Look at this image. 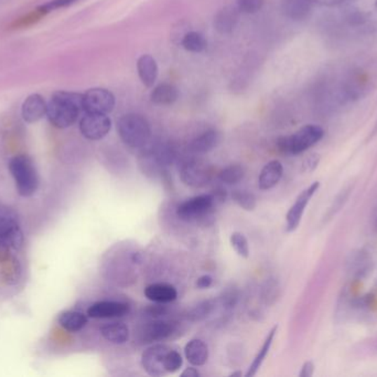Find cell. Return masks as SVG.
<instances>
[{"label": "cell", "mask_w": 377, "mask_h": 377, "mask_svg": "<svg viewBox=\"0 0 377 377\" xmlns=\"http://www.w3.org/2000/svg\"><path fill=\"white\" fill-rule=\"evenodd\" d=\"M213 283V278L209 276V274H204V276H200L198 280H197V288L198 289L204 290L209 289V288L212 286Z\"/></svg>", "instance_id": "41"}, {"label": "cell", "mask_w": 377, "mask_h": 377, "mask_svg": "<svg viewBox=\"0 0 377 377\" xmlns=\"http://www.w3.org/2000/svg\"><path fill=\"white\" fill-rule=\"evenodd\" d=\"M239 301V292L235 289L226 290L218 298V309L224 312L232 310Z\"/></svg>", "instance_id": "36"}, {"label": "cell", "mask_w": 377, "mask_h": 377, "mask_svg": "<svg viewBox=\"0 0 377 377\" xmlns=\"http://www.w3.org/2000/svg\"><path fill=\"white\" fill-rule=\"evenodd\" d=\"M319 188H320V181H313L310 186L301 191L293 206L290 207L287 215H286V229H287L288 233H293L299 227L305 208Z\"/></svg>", "instance_id": "12"}, {"label": "cell", "mask_w": 377, "mask_h": 377, "mask_svg": "<svg viewBox=\"0 0 377 377\" xmlns=\"http://www.w3.org/2000/svg\"><path fill=\"white\" fill-rule=\"evenodd\" d=\"M375 82L374 75L366 68L351 65L342 73L339 80L330 83L326 90L330 102L336 106H345L365 98L374 89Z\"/></svg>", "instance_id": "1"}, {"label": "cell", "mask_w": 377, "mask_h": 377, "mask_svg": "<svg viewBox=\"0 0 377 377\" xmlns=\"http://www.w3.org/2000/svg\"><path fill=\"white\" fill-rule=\"evenodd\" d=\"M111 129V119L105 114L86 113L80 121L81 133L90 141L103 140Z\"/></svg>", "instance_id": "13"}, {"label": "cell", "mask_w": 377, "mask_h": 377, "mask_svg": "<svg viewBox=\"0 0 377 377\" xmlns=\"http://www.w3.org/2000/svg\"><path fill=\"white\" fill-rule=\"evenodd\" d=\"M183 365V359L181 354L176 350L170 349L164 357V369L167 374H173L178 372Z\"/></svg>", "instance_id": "35"}, {"label": "cell", "mask_w": 377, "mask_h": 377, "mask_svg": "<svg viewBox=\"0 0 377 377\" xmlns=\"http://www.w3.org/2000/svg\"><path fill=\"white\" fill-rule=\"evenodd\" d=\"M218 310V299H210L202 301L198 305L192 307L187 312V320L191 322H202L210 318L211 315L216 313Z\"/></svg>", "instance_id": "29"}, {"label": "cell", "mask_w": 377, "mask_h": 377, "mask_svg": "<svg viewBox=\"0 0 377 377\" xmlns=\"http://www.w3.org/2000/svg\"><path fill=\"white\" fill-rule=\"evenodd\" d=\"M242 375H243V374H242L241 371H237V372L231 373V374H230V376H232V377H241Z\"/></svg>", "instance_id": "45"}, {"label": "cell", "mask_w": 377, "mask_h": 377, "mask_svg": "<svg viewBox=\"0 0 377 377\" xmlns=\"http://www.w3.org/2000/svg\"><path fill=\"white\" fill-rule=\"evenodd\" d=\"M201 374L195 366L187 367V369L181 373V377H200Z\"/></svg>", "instance_id": "44"}, {"label": "cell", "mask_w": 377, "mask_h": 377, "mask_svg": "<svg viewBox=\"0 0 377 377\" xmlns=\"http://www.w3.org/2000/svg\"><path fill=\"white\" fill-rule=\"evenodd\" d=\"M100 334L106 341L117 345L125 344L129 340V328L123 322L108 323L100 328Z\"/></svg>", "instance_id": "26"}, {"label": "cell", "mask_w": 377, "mask_h": 377, "mask_svg": "<svg viewBox=\"0 0 377 377\" xmlns=\"http://www.w3.org/2000/svg\"><path fill=\"white\" fill-rule=\"evenodd\" d=\"M181 46L185 48L187 51L194 52V53H200L204 51L208 47V41L202 34L198 32H190L183 36L181 40Z\"/></svg>", "instance_id": "31"}, {"label": "cell", "mask_w": 377, "mask_h": 377, "mask_svg": "<svg viewBox=\"0 0 377 377\" xmlns=\"http://www.w3.org/2000/svg\"><path fill=\"white\" fill-rule=\"evenodd\" d=\"M46 109H48V103L44 96L38 94H31L23 101L22 106H21V115H22L23 121L29 124L37 123L46 117Z\"/></svg>", "instance_id": "16"}, {"label": "cell", "mask_w": 377, "mask_h": 377, "mask_svg": "<svg viewBox=\"0 0 377 377\" xmlns=\"http://www.w3.org/2000/svg\"><path fill=\"white\" fill-rule=\"evenodd\" d=\"M129 312V305L121 301H98L88 307V315L92 319L121 318Z\"/></svg>", "instance_id": "15"}, {"label": "cell", "mask_w": 377, "mask_h": 377, "mask_svg": "<svg viewBox=\"0 0 377 377\" xmlns=\"http://www.w3.org/2000/svg\"><path fill=\"white\" fill-rule=\"evenodd\" d=\"M230 243H231L232 248L235 250V253L239 255V257L244 259H249L251 251H249V243L247 241L246 236L244 234L239 233V231H235L232 234L230 237Z\"/></svg>", "instance_id": "34"}, {"label": "cell", "mask_w": 377, "mask_h": 377, "mask_svg": "<svg viewBox=\"0 0 377 377\" xmlns=\"http://www.w3.org/2000/svg\"><path fill=\"white\" fill-rule=\"evenodd\" d=\"M315 373V364L312 362L307 361L305 362V364L301 367L300 373H299V376L300 377H311Z\"/></svg>", "instance_id": "42"}, {"label": "cell", "mask_w": 377, "mask_h": 377, "mask_svg": "<svg viewBox=\"0 0 377 377\" xmlns=\"http://www.w3.org/2000/svg\"><path fill=\"white\" fill-rule=\"evenodd\" d=\"M213 174L212 165L199 158L187 160L180 168V179L192 188L206 187L213 179Z\"/></svg>", "instance_id": "8"}, {"label": "cell", "mask_w": 377, "mask_h": 377, "mask_svg": "<svg viewBox=\"0 0 377 377\" xmlns=\"http://www.w3.org/2000/svg\"><path fill=\"white\" fill-rule=\"evenodd\" d=\"M145 297L158 305L171 303L178 299V291L172 284L166 282H156L145 288Z\"/></svg>", "instance_id": "18"}, {"label": "cell", "mask_w": 377, "mask_h": 377, "mask_svg": "<svg viewBox=\"0 0 377 377\" xmlns=\"http://www.w3.org/2000/svg\"><path fill=\"white\" fill-rule=\"evenodd\" d=\"M324 136V129L316 124H308L288 136L280 137L277 146L280 152L287 155H299L320 142Z\"/></svg>", "instance_id": "7"}, {"label": "cell", "mask_w": 377, "mask_h": 377, "mask_svg": "<svg viewBox=\"0 0 377 377\" xmlns=\"http://www.w3.org/2000/svg\"><path fill=\"white\" fill-rule=\"evenodd\" d=\"M232 199L237 206L241 207L242 210H246V212H253L257 206L255 195L251 191H244V189H235V191H233Z\"/></svg>", "instance_id": "33"}, {"label": "cell", "mask_w": 377, "mask_h": 377, "mask_svg": "<svg viewBox=\"0 0 377 377\" xmlns=\"http://www.w3.org/2000/svg\"><path fill=\"white\" fill-rule=\"evenodd\" d=\"M284 174V166L279 160H270V163L263 167L262 172L259 174L258 187L262 191H268L274 188Z\"/></svg>", "instance_id": "20"}, {"label": "cell", "mask_w": 377, "mask_h": 377, "mask_svg": "<svg viewBox=\"0 0 377 377\" xmlns=\"http://www.w3.org/2000/svg\"><path fill=\"white\" fill-rule=\"evenodd\" d=\"M342 24L352 34L369 36L377 32V0H344L336 6Z\"/></svg>", "instance_id": "2"}, {"label": "cell", "mask_w": 377, "mask_h": 377, "mask_svg": "<svg viewBox=\"0 0 377 377\" xmlns=\"http://www.w3.org/2000/svg\"><path fill=\"white\" fill-rule=\"evenodd\" d=\"M216 199L212 193L193 196L177 207V216L185 222L209 226L213 222Z\"/></svg>", "instance_id": "5"}, {"label": "cell", "mask_w": 377, "mask_h": 377, "mask_svg": "<svg viewBox=\"0 0 377 377\" xmlns=\"http://www.w3.org/2000/svg\"><path fill=\"white\" fill-rule=\"evenodd\" d=\"M265 0H237V8L241 13H256L264 6Z\"/></svg>", "instance_id": "38"}, {"label": "cell", "mask_w": 377, "mask_h": 377, "mask_svg": "<svg viewBox=\"0 0 377 377\" xmlns=\"http://www.w3.org/2000/svg\"><path fill=\"white\" fill-rule=\"evenodd\" d=\"M9 171L15 179V188L19 195L30 197L38 191V172L30 156L17 155L11 158Z\"/></svg>", "instance_id": "6"}, {"label": "cell", "mask_w": 377, "mask_h": 377, "mask_svg": "<svg viewBox=\"0 0 377 377\" xmlns=\"http://www.w3.org/2000/svg\"><path fill=\"white\" fill-rule=\"evenodd\" d=\"M83 111V94L69 91H58L50 98L46 117L57 129L72 127Z\"/></svg>", "instance_id": "3"}, {"label": "cell", "mask_w": 377, "mask_h": 377, "mask_svg": "<svg viewBox=\"0 0 377 377\" xmlns=\"http://www.w3.org/2000/svg\"><path fill=\"white\" fill-rule=\"evenodd\" d=\"M372 259L369 253L365 250H357L351 253L348 260V271L353 278L362 279L371 272Z\"/></svg>", "instance_id": "19"}, {"label": "cell", "mask_w": 377, "mask_h": 377, "mask_svg": "<svg viewBox=\"0 0 377 377\" xmlns=\"http://www.w3.org/2000/svg\"><path fill=\"white\" fill-rule=\"evenodd\" d=\"M139 79L146 88H152L158 78V65L150 55H143L137 61Z\"/></svg>", "instance_id": "22"}, {"label": "cell", "mask_w": 377, "mask_h": 377, "mask_svg": "<svg viewBox=\"0 0 377 377\" xmlns=\"http://www.w3.org/2000/svg\"><path fill=\"white\" fill-rule=\"evenodd\" d=\"M115 108V96L103 88L90 89L83 94V111L85 113L107 114Z\"/></svg>", "instance_id": "11"}, {"label": "cell", "mask_w": 377, "mask_h": 377, "mask_svg": "<svg viewBox=\"0 0 377 377\" xmlns=\"http://www.w3.org/2000/svg\"><path fill=\"white\" fill-rule=\"evenodd\" d=\"M11 245H8L5 238L0 234V262L11 257Z\"/></svg>", "instance_id": "39"}, {"label": "cell", "mask_w": 377, "mask_h": 377, "mask_svg": "<svg viewBox=\"0 0 377 377\" xmlns=\"http://www.w3.org/2000/svg\"><path fill=\"white\" fill-rule=\"evenodd\" d=\"M374 228H375V230H376V233H377V216H376V218H375Z\"/></svg>", "instance_id": "46"}, {"label": "cell", "mask_w": 377, "mask_h": 377, "mask_svg": "<svg viewBox=\"0 0 377 377\" xmlns=\"http://www.w3.org/2000/svg\"><path fill=\"white\" fill-rule=\"evenodd\" d=\"M312 5L311 0H284L282 11L291 20H305L310 16Z\"/></svg>", "instance_id": "23"}, {"label": "cell", "mask_w": 377, "mask_h": 377, "mask_svg": "<svg viewBox=\"0 0 377 377\" xmlns=\"http://www.w3.org/2000/svg\"><path fill=\"white\" fill-rule=\"evenodd\" d=\"M0 234L11 249L20 250L25 243L17 212L11 207H0Z\"/></svg>", "instance_id": "10"}, {"label": "cell", "mask_w": 377, "mask_h": 377, "mask_svg": "<svg viewBox=\"0 0 377 377\" xmlns=\"http://www.w3.org/2000/svg\"><path fill=\"white\" fill-rule=\"evenodd\" d=\"M241 11L237 6H225L214 17L213 26L222 34H231L237 28Z\"/></svg>", "instance_id": "17"}, {"label": "cell", "mask_w": 377, "mask_h": 377, "mask_svg": "<svg viewBox=\"0 0 377 377\" xmlns=\"http://www.w3.org/2000/svg\"><path fill=\"white\" fill-rule=\"evenodd\" d=\"M88 319L80 311H65L59 317V324L69 332H79L88 324Z\"/></svg>", "instance_id": "28"}, {"label": "cell", "mask_w": 377, "mask_h": 377, "mask_svg": "<svg viewBox=\"0 0 377 377\" xmlns=\"http://www.w3.org/2000/svg\"><path fill=\"white\" fill-rule=\"evenodd\" d=\"M0 264H1L0 276H1L4 282L9 286L18 283L21 278V264L18 259L15 258V257H9Z\"/></svg>", "instance_id": "30"}, {"label": "cell", "mask_w": 377, "mask_h": 377, "mask_svg": "<svg viewBox=\"0 0 377 377\" xmlns=\"http://www.w3.org/2000/svg\"><path fill=\"white\" fill-rule=\"evenodd\" d=\"M171 347L166 344L157 343L150 346L141 355V366L150 376L167 375L164 369V357Z\"/></svg>", "instance_id": "14"}, {"label": "cell", "mask_w": 377, "mask_h": 377, "mask_svg": "<svg viewBox=\"0 0 377 377\" xmlns=\"http://www.w3.org/2000/svg\"><path fill=\"white\" fill-rule=\"evenodd\" d=\"M179 98V90L171 83H161L152 91L150 100L157 106H171Z\"/></svg>", "instance_id": "25"}, {"label": "cell", "mask_w": 377, "mask_h": 377, "mask_svg": "<svg viewBox=\"0 0 377 377\" xmlns=\"http://www.w3.org/2000/svg\"><path fill=\"white\" fill-rule=\"evenodd\" d=\"M185 359L193 366H203L209 361L208 344L200 338H192L185 347Z\"/></svg>", "instance_id": "21"}, {"label": "cell", "mask_w": 377, "mask_h": 377, "mask_svg": "<svg viewBox=\"0 0 377 377\" xmlns=\"http://www.w3.org/2000/svg\"><path fill=\"white\" fill-rule=\"evenodd\" d=\"M218 176L221 183L226 184V185H235L244 179L245 168L237 164L226 166L222 171H220Z\"/></svg>", "instance_id": "32"}, {"label": "cell", "mask_w": 377, "mask_h": 377, "mask_svg": "<svg viewBox=\"0 0 377 377\" xmlns=\"http://www.w3.org/2000/svg\"><path fill=\"white\" fill-rule=\"evenodd\" d=\"M178 332L177 323L154 318L138 330V340L143 344L160 343L169 340Z\"/></svg>", "instance_id": "9"}, {"label": "cell", "mask_w": 377, "mask_h": 377, "mask_svg": "<svg viewBox=\"0 0 377 377\" xmlns=\"http://www.w3.org/2000/svg\"><path fill=\"white\" fill-rule=\"evenodd\" d=\"M77 1H80V0H50L44 5L40 6L38 11L46 15V13H52V11H58V9L67 8V7L77 4Z\"/></svg>", "instance_id": "37"}, {"label": "cell", "mask_w": 377, "mask_h": 377, "mask_svg": "<svg viewBox=\"0 0 377 377\" xmlns=\"http://www.w3.org/2000/svg\"><path fill=\"white\" fill-rule=\"evenodd\" d=\"M311 1L319 6H324V7H336L343 3L344 0H311Z\"/></svg>", "instance_id": "43"}, {"label": "cell", "mask_w": 377, "mask_h": 377, "mask_svg": "<svg viewBox=\"0 0 377 377\" xmlns=\"http://www.w3.org/2000/svg\"><path fill=\"white\" fill-rule=\"evenodd\" d=\"M220 141H221V134L216 129H209L198 137H195L189 145V150L193 154H206L214 150Z\"/></svg>", "instance_id": "24"}, {"label": "cell", "mask_w": 377, "mask_h": 377, "mask_svg": "<svg viewBox=\"0 0 377 377\" xmlns=\"http://www.w3.org/2000/svg\"><path fill=\"white\" fill-rule=\"evenodd\" d=\"M278 326H275L272 330L270 331V333L267 334L266 338H265L264 344H263L262 349L259 350L256 357H255L254 361L251 362V366H249V371H247L245 376L253 377L257 374L260 367H262L263 363L266 359L267 355L270 353V349H272V342H274L275 336L277 334Z\"/></svg>", "instance_id": "27"}, {"label": "cell", "mask_w": 377, "mask_h": 377, "mask_svg": "<svg viewBox=\"0 0 377 377\" xmlns=\"http://www.w3.org/2000/svg\"><path fill=\"white\" fill-rule=\"evenodd\" d=\"M319 162H320V156L318 154H313V155L309 156L303 163V168L305 172H311L318 166Z\"/></svg>", "instance_id": "40"}, {"label": "cell", "mask_w": 377, "mask_h": 377, "mask_svg": "<svg viewBox=\"0 0 377 377\" xmlns=\"http://www.w3.org/2000/svg\"><path fill=\"white\" fill-rule=\"evenodd\" d=\"M117 132L126 146L143 148L152 137V127L146 117L140 114H125L117 122Z\"/></svg>", "instance_id": "4"}]
</instances>
